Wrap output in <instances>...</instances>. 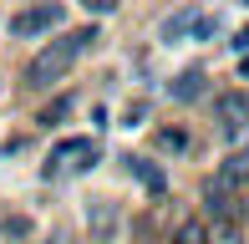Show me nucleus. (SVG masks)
Masks as SVG:
<instances>
[{"instance_id":"13","label":"nucleus","mask_w":249,"mask_h":244,"mask_svg":"<svg viewBox=\"0 0 249 244\" xmlns=\"http://www.w3.org/2000/svg\"><path fill=\"white\" fill-rule=\"evenodd\" d=\"M87 10H92V16H112V10H117V0H82Z\"/></svg>"},{"instance_id":"14","label":"nucleus","mask_w":249,"mask_h":244,"mask_svg":"<svg viewBox=\"0 0 249 244\" xmlns=\"http://www.w3.org/2000/svg\"><path fill=\"white\" fill-rule=\"evenodd\" d=\"M0 229H5V234H16V239H20V234H26V229H31V224H26V219H5V224H0Z\"/></svg>"},{"instance_id":"6","label":"nucleus","mask_w":249,"mask_h":244,"mask_svg":"<svg viewBox=\"0 0 249 244\" xmlns=\"http://www.w3.org/2000/svg\"><path fill=\"white\" fill-rule=\"evenodd\" d=\"M87 229H92V239L107 244L117 234V204H112V198H92V204H87Z\"/></svg>"},{"instance_id":"5","label":"nucleus","mask_w":249,"mask_h":244,"mask_svg":"<svg viewBox=\"0 0 249 244\" xmlns=\"http://www.w3.org/2000/svg\"><path fill=\"white\" fill-rule=\"evenodd\" d=\"M203 92H209V71H203V66H188V71H178L173 82H168V97H173V102H198Z\"/></svg>"},{"instance_id":"8","label":"nucleus","mask_w":249,"mask_h":244,"mask_svg":"<svg viewBox=\"0 0 249 244\" xmlns=\"http://www.w3.org/2000/svg\"><path fill=\"white\" fill-rule=\"evenodd\" d=\"M127 173H132V178H138L142 188H148V193H163V188H168L163 168H158L153 158H127Z\"/></svg>"},{"instance_id":"11","label":"nucleus","mask_w":249,"mask_h":244,"mask_svg":"<svg viewBox=\"0 0 249 244\" xmlns=\"http://www.w3.org/2000/svg\"><path fill=\"white\" fill-rule=\"evenodd\" d=\"M158 148H163V153H183L188 148V132L183 127H163V132H158Z\"/></svg>"},{"instance_id":"12","label":"nucleus","mask_w":249,"mask_h":244,"mask_svg":"<svg viewBox=\"0 0 249 244\" xmlns=\"http://www.w3.org/2000/svg\"><path fill=\"white\" fill-rule=\"evenodd\" d=\"M66 112H71V97H61V102H51L46 112H41V122H46V127H51V122H61Z\"/></svg>"},{"instance_id":"10","label":"nucleus","mask_w":249,"mask_h":244,"mask_svg":"<svg viewBox=\"0 0 249 244\" xmlns=\"http://www.w3.org/2000/svg\"><path fill=\"white\" fill-rule=\"evenodd\" d=\"M173 244H203V219H183L173 229Z\"/></svg>"},{"instance_id":"7","label":"nucleus","mask_w":249,"mask_h":244,"mask_svg":"<svg viewBox=\"0 0 249 244\" xmlns=\"http://www.w3.org/2000/svg\"><path fill=\"white\" fill-rule=\"evenodd\" d=\"M194 26H198V10L188 5V10H178V16H168L163 26H158V36L173 46V41H188V36H194Z\"/></svg>"},{"instance_id":"3","label":"nucleus","mask_w":249,"mask_h":244,"mask_svg":"<svg viewBox=\"0 0 249 244\" xmlns=\"http://www.w3.org/2000/svg\"><path fill=\"white\" fill-rule=\"evenodd\" d=\"M213 127H219L224 142L244 138V132H249V92H224V97H213Z\"/></svg>"},{"instance_id":"9","label":"nucleus","mask_w":249,"mask_h":244,"mask_svg":"<svg viewBox=\"0 0 249 244\" xmlns=\"http://www.w3.org/2000/svg\"><path fill=\"white\" fill-rule=\"evenodd\" d=\"M203 244H244L239 219H213V224H203Z\"/></svg>"},{"instance_id":"4","label":"nucleus","mask_w":249,"mask_h":244,"mask_svg":"<svg viewBox=\"0 0 249 244\" xmlns=\"http://www.w3.org/2000/svg\"><path fill=\"white\" fill-rule=\"evenodd\" d=\"M61 5H51V0H41V5H26L10 16V36L31 41V36H51V31H61Z\"/></svg>"},{"instance_id":"1","label":"nucleus","mask_w":249,"mask_h":244,"mask_svg":"<svg viewBox=\"0 0 249 244\" xmlns=\"http://www.w3.org/2000/svg\"><path fill=\"white\" fill-rule=\"evenodd\" d=\"M97 26H76V31H61L56 41H46V46L36 51V56L26 61V71H20V82L31 87V92H41V87H56L66 71H71L76 61L87 56V51L97 46Z\"/></svg>"},{"instance_id":"2","label":"nucleus","mask_w":249,"mask_h":244,"mask_svg":"<svg viewBox=\"0 0 249 244\" xmlns=\"http://www.w3.org/2000/svg\"><path fill=\"white\" fill-rule=\"evenodd\" d=\"M102 158V148L92 138H61L51 148V158H46V178H61V173H82V168H92V163Z\"/></svg>"},{"instance_id":"15","label":"nucleus","mask_w":249,"mask_h":244,"mask_svg":"<svg viewBox=\"0 0 249 244\" xmlns=\"http://www.w3.org/2000/svg\"><path fill=\"white\" fill-rule=\"evenodd\" d=\"M56 244H61V239H56Z\"/></svg>"}]
</instances>
